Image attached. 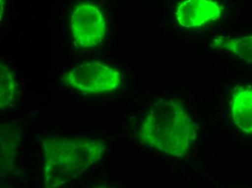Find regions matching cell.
<instances>
[{
  "label": "cell",
  "mask_w": 252,
  "mask_h": 188,
  "mask_svg": "<svg viewBox=\"0 0 252 188\" xmlns=\"http://www.w3.org/2000/svg\"><path fill=\"white\" fill-rule=\"evenodd\" d=\"M221 13L220 6L213 0H185L178 6L176 17L180 25L193 27L218 19Z\"/></svg>",
  "instance_id": "5b68a950"
},
{
  "label": "cell",
  "mask_w": 252,
  "mask_h": 188,
  "mask_svg": "<svg viewBox=\"0 0 252 188\" xmlns=\"http://www.w3.org/2000/svg\"><path fill=\"white\" fill-rule=\"evenodd\" d=\"M231 111L238 128L246 134H252V88L241 87L235 91Z\"/></svg>",
  "instance_id": "52a82bcc"
},
{
  "label": "cell",
  "mask_w": 252,
  "mask_h": 188,
  "mask_svg": "<svg viewBox=\"0 0 252 188\" xmlns=\"http://www.w3.org/2000/svg\"><path fill=\"white\" fill-rule=\"evenodd\" d=\"M197 127L183 104L162 100L152 105L139 130L143 144L184 158L194 143Z\"/></svg>",
  "instance_id": "6da1fadb"
},
{
  "label": "cell",
  "mask_w": 252,
  "mask_h": 188,
  "mask_svg": "<svg viewBox=\"0 0 252 188\" xmlns=\"http://www.w3.org/2000/svg\"><path fill=\"white\" fill-rule=\"evenodd\" d=\"M21 128L15 122L4 124L0 128V161L1 177H7L11 173L15 166L18 148L21 141Z\"/></svg>",
  "instance_id": "8992f818"
},
{
  "label": "cell",
  "mask_w": 252,
  "mask_h": 188,
  "mask_svg": "<svg viewBox=\"0 0 252 188\" xmlns=\"http://www.w3.org/2000/svg\"><path fill=\"white\" fill-rule=\"evenodd\" d=\"M212 47L224 49L252 64V36L241 38L219 37L213 40Z\"/></svg>",
  "instance_id": "ba28073f"
},
{
  "label": "cell",
  "mask_w": 252,
  "mask_h": 188,
  "mask_svg": "<svg viewBox=\"0 0 252 188\" xmlns=\"http://www.w3.org/2000/svg\"><path fill=\"white\" fill-rule=\"evenodd\" d=\"M18 85L12 69L6 65H0V107H8L16 101Z\"/></svg>",
  "instance_id": "9c48e42d"
},
{
  "label": "cell",
  "mask_w": 252,
  "mask_h": 188,
  "mask_svg": "<svg viewBox=\"0 0 252 188\" xmlns=\"http://www.w3.org/2000/svg\"><path fill=\"white\" fill-rule=\"evenodd\" d=\"M44 187H62L82 175L99 161L105 152V142L87 137H45Z\"/></svg>",
  "instance_id": "7a4b0ae2"
},
{
  "label": "cell",
  "mask_w": 252,
  "mask_h": 188,
  "mask_svg": "<svg viewBox=\"0 0 252 188\" xmlns=\"http://www.w3.org/2000/svg\"><path fill=\"white\" fill-rule=\"evenodd\" d=\"M70 27L75 44L84 49L101 44L107 30L104 14L92 2L79 3L72 10Z\"/></svg>",
  "instance_id": "277c9868"
},
{
  "label": "cell",
  "mask_w": 252,
  "mask_h": 188,
  "mask_svg": "<svg viewBox=\"0 0 252 188\" xmlns=\"http://www.w3.org/2000/svg\"><path fill=\"white\" fill-rule=\"evenodd\" d=\"M67 87L87 94L112 92L119 88L122 76L115 67L98 61L77 65L63 76Z\"/></svg>",
  "instance_id": "3957f363"
}]
</instances>
